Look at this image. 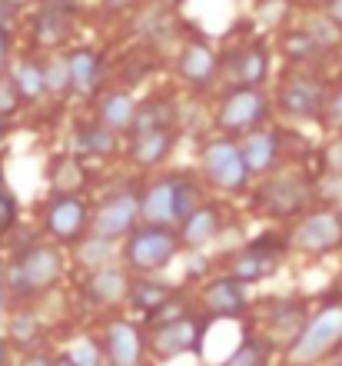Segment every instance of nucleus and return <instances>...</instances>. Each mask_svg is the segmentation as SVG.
Here are the masks:
<instances>
[{
  "label": "nucleus",
  "mask_w": 342,
  "mask_h": 366,
  "mask_svg": "<svg viewBox=\"0 0 342 366\" xmlns=\"http://www.w3.org/2000/svg\"><path fill=\"white\" fill-rule=\"evenodd\" d=\"M60 277H64V253L54 243H37L14 260L7 273V290H14L20 300H34L50 293Z\"/></svg>",
  "instance_id": "1"
},
{
  "label": "nucleus",
  "mask_w": 342,
  "mask_h": 366,
  "mask_svg": "<svg viewBox=\"0 0 342 366\" xmlns=\"http://www.w3.org/2000/svg\"><path fill=\"white\" fill-rule=\"evenodd\" d=\"M196 207V187L190 177H163L153 180V187L140 197V217L156 227L183 223Z\"/></svg>",
  "instance_id": "2"
},
{
  "label": "nucleus",
  "mask_w": 342,
  "mask_h": 366,
  "mask_svg": "<svg viewBox=\"0 0 342 366\" xmlns=\"http://www.w3.org/2000/svg\"><path fill=\"white\" fill-rule=\"evenodd\" d=\"M213 320L206 313H186L180 320H166V323H153L146 347L156 360H176V357H200L203 343H206V330Z\"/></svg>",
  "instance_id": "3"
},
{
  "label": "nucleus",
  "mask_w": 342,
  "mask_h": 366,
  "mask_svg": "<svg viewBox=\"0 0 342 366\" xmlns=\"http://www.w3.org/2000/svg\"><path fill=\"white\" fill-rule=\"evenodd\" d=\"M342 343V307H323L316 317L306 320L303 333L286 350V360L293 366H316L323 357H329Z\"/></svg>",
  "instance_id": "4"
},
{
  "label": "nucleus",
  "mask_w": 342,
  "mask_h": 366,
  "mask_svg": "<svg viewBox=\"0 0 342 366\" xmlns=\"http://www.w3.org/2000/svg\"><path fill=\"white\" fill-rule=\"evenodd\" d=\"M180 247H183V240H180V233H173V227L146 223V227H134V233L126 237L124 257L130 270L156 273L180 253Z\"/></svg>",
  "instance_id": "5"
},
{
  "label": "nucleus",
  "mask_w": 342,
  "mask_h": 366,
  "mask_svg": "<svg viewBox=\"0 0 342 366\" xmlns=\"http://www.w3.org/2000/svg\"><path fill=\"white\" fill-rule=\"evenodd\" d=\"M203 170H206V180L219 190H243L249 180L243 147L233 144V140H213L203 150Z\"/></svg>",
  "instance_id": "6"
},
{
  "label": "nucleus",
  "mask_w": 342,
  "mask_h": 366,
  "mask_svg": "<svg viewBox=\"0 0 342 366\" xmlns=\"http://www.w3.org/2000/svg\"><path fill=\"white\" fill-rule=\"evenodd\" d=\"M136 217H140V193L120 190V193H114V197H106L104 207L94 213L90 230H94V237H100V240L114 243V240H120V237H130V233H134Z\"/></svg>",
  "instance_id": "7"
},
{
  "label": "nucleus",
  "mask_w": 342,
  "mask_h": 366,
  "mask_svg": "<svg viewBox=\"0 0 342 366\" xmlns=\"http://www.w3.org/2000/svg\"><path fill=\"white\" fill-rule=\"evenodd\" d=\"M293 247L303 253H333L342 247V213L316 210L306 213L293 230Z\"/></svg>",
  "instance_id": "8"
},
{
  "label": "nucleus",
  "mask_w": 342,
  "mask_h": 366,
  "mask_svg": "<svg viewBox=\"0 0 342 366\" xmlns=\"http://www.w3.org/2000/svg\"><path fill=\"white\" fill-rule=\"evenodd\" d=\"M104 360L106 366H143L146 363V337L130 320H110L104 330Z\"/></svg>",
  "instance_id": "9"
},
{
  "label": "nucleus",
  "mask_w": 342,
  "mask_h": 366,
  "mask_svg": "<svg viewBox=\"0 0 342 366\" xmlns=\"http://www.w3.org/2000/svg\"><path fill=\"white\" fill-rule=\"evenodd\" d=\"M279 253H283L279 240H253L249 247H243L226 260V277L239 280L246 287L256 283V280H266L276 270V263H279Z\"/></svg>",
  "instance_id": "10"
},
{
  "label": "nucleus",
  "mask_w": 342,
  "mask_h": 366,
  "mask_svg": "<svg viewBox=\"0 0 342 366\" xmlns=\"http://www.w3.org/2000/svg\"><path fill=\"white\" fill-rule=\"evenodd\" d=\"M200 307L209 320L243 317V313L249 310L246 283H239V280H233V277L209 280L206 287H203V293H200Z\"/></svg>",
  "instance_id": "11"
},
{
  "label": "nucleus",
  "mask_w": 342,
  "mask_h": 366,
  "mask_svg": "<svg viewBox=\"0 0 342 366\" xmlns=\"http://www.w3.org/2000/svg\"><path fill=\"white\" fill-rule=\"evenodd\" d=\"M279 107H283L289 117H296V120H313V117H319L326 107H329L326 84L306 77V74L289 77L283 84V90H279Z\"/></svg>",
  "instance_id": "12"
},
{
  "label": "nucleus",
  "mask_w": 342,
  "mask_h": 366,
  "mask_svg": "<svg viewBox=\"0 0 342 366\" xmlns=\"http://www.w3.org/2000/svg\"><path fill=\"white\" fill-rule=\"evenodd\" d=\"M306 203H309V183L296 174L276 177L259 190V207H263V213H273V217L303 213Z\"/></svg>",
  "instance_id": "13"
},
{
  "label": "nucleus",
  "mask_w": 342,
  "mask_h": 366,
  "mask_svg": "<svg viewBox=\"0 0 342 366\" xmlns=\"http://www.w3.org/2000/svg\"><path fill=\"white\" fill-rule=\"evenodd\" d=\"M86 223H90V207L80 197H54L44 227L57 243H74L86 230Z\"/></svg>",
  "instance_id": "14"
},
{
  "label": "nucleus",
  "mask_w": 342,
  "mask_h": 366,
  "mask_svg": "<svg viewBox=\"0 0 342 366\" xmlns=\"http://www.w3.org/2000/svg\"><path fill=\"white\" fill-rule=\"evenodd\" d=\"M266 117V100L256 94V87H239L236 94L226 97V104L219 110V127L229 134H253V127L263 124Z\"/></svg>",
  "instance_id": "15"
},
{
  "label": "nucleus",
  "mask_w": 342,
  "mask_h": 366,
  "mask_svg": "<svg viewBox=\"0 0 342 366\" xmlns=\"http://www.w3.org/2000/svg\"><path fill=\"white\" fill-rule=\"evenodd\" d=\"M306 327V303L296 297H286V300H276L269 307V317H266V340L273 347H293L296 337L303 333Z\"/></svg>",
  "instance_id": "16"
},
{
  "label": "nucleus",
  "mask_w": 342,
  "mask_h": 366,
  "mask_svg": "<svg viewBox=\"0 0 342 366\" xmlns=\"http://www.w3.org/2000/svg\"><path fill=\"white\" fill-rule=\"evenodd\" d=\"M130 293H134V287H130L126 270L110 267V263L100 267V270H94L84 283V297L90 300L94 307H120V303L130 300Z\"/></svg>",
  "instance_id": "17"
},
{
  "label": "nucleus",
  "mask_w": 342,
  "mask_h": 366,
  "mask_svg": "<svg viewBox=\"0 0 342 366\" xmlns=\"http://www.w3.org/2000/svg\"><path fill=\"white\" fill-rule=\"evenodd\" d=\"M279 157V134L276 130H253L243 140V160H246L249 174H266Z\"/></svg>",
  "instance_id": "18"
},
{
  "label": "nucleus",
  "mask_w": 342,
  "mask_h": 366,
  "mask_svg": "<svg viewBox=\"0 0 342 366\" xmlns=\"http://www.w3.org/2000/svg\"><path fill=\"white\" fill-rule=\"evenodd\" d=\"M170 147H173V127L150 130V134H136L134 144H130V160L140 167H156L163 157L170 154Z\"/></svg>",
  "instance_id": "19"
},
{
  "label": "nucleus",
  "mask_w": 342,
  "mask_h": 366,
  "mask_svg": "<svg viewBox=\"0 0 342 366\" xmlns=\"http://www.w3.org/2000/svg\"><path fill=\"white\" fill-rule=\"evenodd\" d=\"M219 233V210L216 207H200V210H193L180 227V240L186 247H203L209 243L213 237Z\"/></svg>",
  "instance_id": "20"
},
{
  "label": "nucleus",
  "mask_w": 342,
  "mask_h": 366,
  "mask_svg": "<svg viewBox=\"0 0 342 366\" xmlns=\"http://www.w3.org/2000/svg\"><path fill=\"white\" fill-rule=\"evenodd\" d=\"M180 74L190 80V84H196V87L209 84L213 74H216V57H213V50L203 47V44L186 47L183 50V57H180Z\"/></svg>",
  "instance_id": "21"
},
{
  "label": "nucleus",
  "mask_w": 342,
  "mask_h": 366,
  "mask_svg": "<svg viewBox=\"0 0 342 366\" xmlns=\"http://www.w3.org/2000/svg\"><path fill=\"white\" fill-rule=\"evenodd\" d=\"M273 343H269L266 337H256V333H246L243 337V343H239L233 353H229L226 360L219 366H269V360H273Z\"/></svg>",
  "instance_id": "22"
},
{
  "label": "nucleus",
  "mask_w": 342,
  "mask_h": 366,
  "mask_svg": "<svg viewBox=\"0 0 342 366\" xmlns=\"http://www.w3.org/2000/svg\"><path fill=\"white\" fill-rule=\"evenodd\" d=\"M173 117H176V110H173L170 100H150V104L136 107V117H134V124H130V137L173 127Z\"/></svg>",
  "instance_id": "23"
},
{
  "label": "nucleus",
  "mask_w": 342,
  "mask_h": 366,
  "mask_svg": "<svg viewBox=\"0 0 342 366\" xmlns=\"http://www.w3.org/2000/svg\"><path fill=\"white\" fill-rule=\"evenodd\" d=\"M76 150L86 157H110L116 150V130L106 124H86L76 130Z\"/></svg>",
  "instance_id": "24"
},
{
  "label": "nucleus",
  "mask_w": 342,
  "mask_h": 366,
  "mask_svg": "<svg viewBox=\"0 0 342 366\" xmlns=\"http://www.w3.org/2000/svg\"><path fill=\"white\" fill-rule=\"evenodd\" d=\"M50 183H54V193L57 197H76V190L86 187V170L80 164V157H64L54 174H50Z\"/></svg>",
  "instance_id": "25"
},
{
  "label": "nucleus",
  "mask_w": 342,
  "mask_h": 366,
  "mask_svg": "<svg viewBox=\"0 0 342 366\" xmlns=\"http://www.w3.org/2000/svg\"><path fill=\"white\" fill-rule=\"evenodd\" d=\"M136 117V104L126 94H106L100 104V124H106L110 130H130Z\"/></svg>",
  "instance_id": "26"
},
{
  "label": "nucleus",
  "mask_w": 342,
  "mask_h": 366,
  "mask_svg": "<svg viewBox=\"0 0 342 366\" xmlns=\"http://www.w3.org/2000/svg\"><path fill=\"white\" fill-rule=\"evenodd\" d=\"M176 290L166 287V283H156V280H140L134 287V293H130V303H134L136 310H140L143 317H153L156 310L166 303V300L173 297Z\"/></svg>",
  "instance_id": "27"
},
{
  "label": "nucleus",
  "mask_w": 342,
  "mask_h": 366,
  "mask_svg": "<svg viewBox=\"0 0 342 366\" xmlns=\"http://www.w3.org/2000/svg\"><path fill=\"white\" fill-rule=\"evenodd\" d=\"M96 80H100V57L94 50H76L70 57V87L86 94L96 87Z\"/></svg>",
  "instance_id": "28"
},
{
  "label": "nucleus",
  "mask_w": 342,
  "mask_h": 366,
  "mask_svg": "<svg viewBox=\"0 0 342 366\" xmlns=\"http://www.w3.org/2000/svg\"><path fill=\"white\" fill-rule=\"evenodd\" d=\"M266 70H269V57L263 47H246L239 54L236 60V80L243 87H259L266 80Z\"/></svg>",
  "instance_id": "29"
},
{
  "label": "nucleus",
  "mask_w": 342,
  "mask_h": 366,
  "mask_svg": "<svg viewBox=\"0 0 342 366\" xmlns=\"http://www.w3.org/2000/svg\"><path fill=\"white\" fill-rule=\"evenodd\" d=\"M67 34H70V10L67 7L54 4V7H47L37 17V37L44 40V44H60V40H67Z\"/></svg>",
  "instance_id": "30"
},
{
  "label": "nucleus",
  "mask_w": 342,
  "mask_h": 366,
  "mask_svg": "<svg viewBox=\"0 0 342 366\" xmlns=\"http://www.w3.org/2000/svg\"><path fill=\"white\" fill-rule=\"evenodd\" d=\"M7 340L14 347H24L30 350L34 343L40 340V320L34 313H17V317H10V333Z\"/></svg>",
  "instance_id": "31"
},
{
  "label": "nucleus",
  "mask_w": 342,
  "mask_h": 366,
  "mask_svg": "<svg viewBox=\"0 0 342 366\" xmlns=\"http://www.w3.org/2000/svg\"><path fill=\"white\" fill-rule=\"evenodd\" d=\"M14 84H17L20 97H40L44 90H47V80H44V67H37V64L24 60V64L17 67V77H14Z\"/></svg>",
  "instance_id": "32"
},
{
  "label": "nucleus",
  "mask_w": 342,
  "mask_h": 366,
  "mask_svg": "<svg viewBox=\"0 0 342 366\" xmlns=\"http://www.w3.org/2000/svg\"><path fill=\"white\" fill-rule=\"evenodd\" d=\"M44 80H47V90H54V94H64V90L70 87V60L54 57L47 67H44Z\"/></svg>",
  "instance_id": "33"
},
{
  "label": "nucleus",
  "mask_w": 342,
  "mask_h": 366,
  "mask_svg": "<svg viewBox=\"0 0 342 366\" xmlns=\"http://www.w3.org/2000/svg\"><path fill=\"white\" fill-rule=\"evenodd\" d=\"M80 257H84L86 267L100 270V267H106V263H110V243L100 240V237H86V240H84V250H80Z\"/></svg>",
  "instance_id": "34"
},
{
  "label": "nucleus",
  "mask_w": 342,
  "mask_h": 366,
  "mask_svg": "<svg viewBox=\"0 0 342 366\" xmlns=\"http://www.w3.org/2000/svg\"><path fill=\"white\" fill-rule=\"evenodd\" d=\"M14 223H17V200H14V193L7 190L4 174H0V237L14 230Z\"/></svg>",
  "instance_id": "35"
},
{
  "label": "nucleus",
  "mask_w": 342,
  "mask_h": 366,
  "mask_svg": "<svg viewBox=\"0 0 342 366\" xmlns=\"http://www.w3.org/2000/svg\"><path fill=\"white\" fill-rule=\"evenodd\" d=\"M306 34H309V37L316 40V47H319V50L333 47L336 40H339V30H336V24H333V20H313Z\"/></svg>",
  "instance_id": "36"
},
{
  "label": "nucleus",
  "mask_w": 342,
  "mask_h": 366,
  "mask_svg": "<svg viewBox=\"0 0 342 366\" xmlns=\"http://www.w3.org/2000/svg\"><path fill=\"white\" fill-rule=\"evenodd\" d=\"M70 360H74V363H80V366H106L104 347H100V343H94V340H86L84 347L70 350Z\"/></svg>",
  "instance_id": "37"
},
{
  "label": "nucleus",
  "mask_w": 342,
  "mask_h": 366,
  "mask_svg": "<svg viewBox=\"0 0 342 366\" xmlns=\"http://www.w3.org/2000/svg\"><path fill=\"white\" fill-rule=\"evenodd\" d=\"M20 107V90L14 84V77H0V117L14 114Z\"/></svg>",
  "instance_id": "38"
},
{
  "label": "nucleus",
  "mask_w": 342,
  "mask_h": 366,
  "mask_svg": "<svg viewBox=\"0 0 342 366\" xmlns=\"http://www.w3.org/2000/svg\"><path fill=\"white\" fill-rule=\"evenodd\" d=\"M286 47H289V57H296V60L313 57L316 50H319V47H316V40L309 37L306 30H303V34H296V37H289V40H286Z\"/></svg>",
  "instance_id": "39"
},
{
  "label": "nucleus",
  "mask_w": 342,
  "mask_h": 366,
  "mask_svg": "<svg viewBox=\"0 0 342 366\" xmlns=\"http://www.w3.org/2000/svg\"><path fill=\"white\" fill-rule=\"evenodd\" d=\"M326 160H329V167H333L336 174L342 177V140H336V144L329 147V154H326Z\"/></svg>",
  "instance_id": "40"
},
{
  "label": "nucleus",
  "mask_w": 342,
  "mask_h": 366,
  "mask_svg": "<svg viewBox=\"0 0 342 366\" xmlns=\"http://www.w3.org/2000/svg\"><path fill=\"white\" fill-rule=\"evenodd\" d=\"M20 366H54V357H47V353H27V357L20 360Z\"/></svg>",
  "instance_id": "41"
},
{
  "label": "nucleus",
  "mask_w": 342,
  "mask_h": 366,
  "mask_svg": "<svg viewBox=\"0 0 342 366\" xmlns=\"http://www.w3.org/2000/svg\"><path fill=\"white\" fill-rule=\"evenodd\" d=\"M329 117H333L336 124L342 127V90H339V94H336V97H333V100H329Z\"/></svg>",
  "instance_id": "42"
},
{
  "label": "nucleus",
  "mask_w": 342,
  "mask_h": 366,
  "mask_svg": "<svg viewBox=\"0 0 342 366\" xmlns=\"http://www.w3.org/2000/svg\"><path fill=\"white\" fill-rule=\"evenodd\" d=\"M329 17H333V24L342 27V0H329Z\"/></svg>",
  "instance_id": "43"
},
{
  "label": "nucleus",
  "mask_w": 342,
  "mask_h": 366,
  "mask_svg": "<svg viewBox=\"0 0 342 366\" xmlns=\"http://www.w3.org/2000/svg\"><path fill=\"white\" fill-rule=\"evenodd\" d=\"M14 17V4H7V0H0V30H4V24Z\"/></svg>",
  "instance_id": "44"
},
{
  "label": "nucleus",
  "mask_w": 342,
  "mask_h": 366,
  "mask_svg": "<svg viewBox=\"0 0 342 366\" xmlns=\"http://www.w3.org/2000/svg\"><path fill=\"white\" fill-rule=\"evenodd\" d=\"M10 363V340H0V366Z\"/></svg>",
  "instance_id": "45"
},
{
  "label": "nucleus",
  "mask_w": 342,
  "mask_h": 366,
  "mask_svg": "<svg viewBox=\"0 0 342 366\" xmlns=\"http://www.w3.org/2000/svg\"><path fill=\"white\" fill-rule=\"evenodd\" d=\"M134 0H104V7L106 10H124V7H130Z\"/></svg>",
  "instance_id": "46"
},
{
  "label": "nucleus",
  "mask_w": 342,
  "mask_h": 366,
  "mask_svg": "<svg viewBox=\"0 0 342 366\" xmlns=\"http://www.w3.org/2000/svg\"><path fill=\"white\" fill-rule=\"evenodd\" d=\"M7 47H10V40H7V34L0 30V67H4V60H7Z\"/></svg>",
  "instance_id": "47"
},
{
  "label": "nucleus",
  "mask_w": 342,
  "mask_h": 366,
  "mask_svg": "<svg viewBox=\"0 0 342 366\" xmlns=\"http://www.w3.org/2000/svg\"><path fill=\"white\" fill-rule=\"evenodd\" d=\"M4 310H7V283L0 280V317H4Z\"/></svg>",
  "instance_id": "48"
},
{
  "label": "nucleus",
  "mask_w": 342,
  "mask_h": 366,
  "mask_svg": "<svg viewBox=\"0 0 342 366\" xmlns=\"http://www.w3.org/2000/svg\"><path fill=\"white\" fill-rule=\"evenodd\" d=\"M54 366H80V363H74V360H70V353H60V357L54 360Z\"/></svg>",
  "instance_id": "49"
},
{
  "label": "nucleus",
  "mask_w": 342,
  "mask_h": 366,
  "mask_svg": "<svg viewBox=\"0 0 342 366\" xmlns=\"http://www.w3.org/2000/svg\"><path fill=\"white\" fill-rule=\"evenodd\" d=\"M7 4H14V7H20V4H27V0H7Z\"/></svg>",
  "instance_id": "50"
},
{
  "label": "nucleus",
  "mask_w": 342,
  "mask_h": 366,
  "mask_svg": "<svg viewBox=\"0 0 342 366\" xmlns=\"http://www.w3.org/2000/svg\"><path fill=\"white\" fill-rule=\"evenodd\" d=\"M0 137H4V117H0Z\"/></svg>",
  "instance_id": "51"
},
{
  "label": "nucleus",
  "mask_w": 342,
  "mask_h": 366,
  "mask_svg": "<svg viewBox=\"0 0 342 366\" xmlns=\"http://www.w3.org/2000/svg\"><path fill=\"white\" fill-rule=\"evenodd\" d=\"M333 366H342V363H333Z\"/></svg>",
  "instance_id": "52"
}]
</instances>
